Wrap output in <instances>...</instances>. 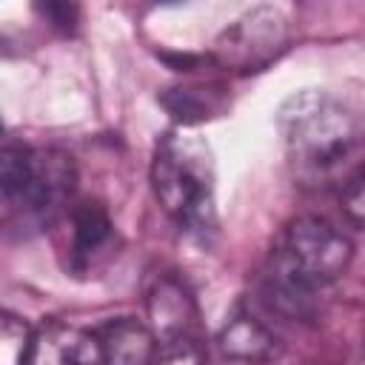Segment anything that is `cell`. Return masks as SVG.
Masks as SVG:
<instances>
[{"instance_id":"1","label":"cell","mask_w":365,"mask_h":365,"mask_svg":"<svg viewBox=\"0 0 365 365\" xmlns=\"http://www.w3.org/2000/svg\"><path fill=\"white\" fill-rule=\"evenodd\" d=\"M351 259L354 242L342 228L314 214L297 217L257 271V299L285 322H314L325 288L342 279Z\"/></svg>"},{"instance_id":"2","label":"cell","mask_w":365,"mask_h":365,"mask_svg":"<svg viewBox=\"0 0 365 365\" xmlns=\"http://www.w3.org/2000/svg\"><path fill=\"white\" fill-rule=\"evenodd\" d=\"M277 128L299 185L339 188L359 165L362 120L325 88L294 91L277 111Z\"/></svg>"},{"instance_id":"3","label":"cell","mask_w":365,"mask_h":365,"mask_svg":"<svg viewBox=\"0 0 365 365\" xmlns=\"http://www.w3.org/2000/svg\"><path fill=\"white\" fill-rule=\"evenodd\" d=\"M77 165L60 148L0 145V240L54 228L71 205Z\"/></svg>"},{"instance_id":"4","label":"cell","mask_w":365,"mask_h":365,"mask_svg":"<svg viewBox=\"0 0 365 365\" xmlns=\"http://www.w3.org/2000/svg\"><path fill=\"white\" fill-rule=\"evenodd\" d=\"M151 188L163 214L180 234L211 242L217 234L214 205V157L211 148L191 134L168 131L151 154Z\"/></svg>"},{"instance_id":"5","label":"cell","mask_w":365,"mask_h":365,"mask_svg":"<svg viewBox=\"0 0 365 365\" xmlns=\"http://www.w3.org/2000/svg\"><path fill=\"white\" fill-rule=\"evenodd\" d=\"M148 331L157 345L160 362H197L205 359V336L200 308L182 277L174 271L151 274L145 285Z\"/></svg>"},{"instance_id":"6","label":"cell","mask_w":365,"mask_h":365,"mask_svg":"<svg viewBox=\"0 0 365 365\" xmlns=\"http://www.w3.org/2000/svg\"><path fill=\"white\" fill-rule=\"evenodd\" d=\"M54 225H60L57 257L71 277H94L117 254L114 220L97 200H71Z\"/></svg>"},{"instance_id":"7","label":"cell","mask_w":365,"mask_h":365,"mask_svg":"<svg viewBox=\"0 0 365 365\" xmlns=\"http://www.w3.org/2000/svg\"><path fill=\"white\" fill-rule=\"evenodd\" d=\"M285 48V20L274 9H254L214 43V60L231 71H259Z\"/></svg>"},{"instance_id":"8","label":"cell","mask_w":365,"mask_h":365,"mask_svg":"<svg viewBox=\"0 0 365 365\" xmlns=\"http://www.w3.org/2000/svg\"><path fill=\"white\" fill-rule=\"evenodd\" d=\"M37 365H68V362H103L100 359V345L94 339V331L68 325L63 319H46L37 328H31V345H29V359Z\"/></svg>"},{"instance_id":"9","label":"cell","mask_w":365,"mask_h":365,"mask_svg":"<svg viewBox=\"0 0 365 365\" xmlns=\"http://www.w3.org/2000/svg\"><path fill=\"white\" fill-rule=\"evenodd\" d=\"M94 331V339L100 345V359L103 362H117V365H143L157 359V345L145 322L134 317H114L100 322Z\"/></svg>"},{"instance_id":"10","label":"cell","mask_w":365,"mask_h":365,"mask_svg":"<svg viewBox=\"0 0 365 365\" xmlns=\"http://www.w3.org/2000/svg\"><path fill=\"white\" fill-rule=\"evenodd\" d=\"M279 339L251 311H237L217 334V348L228 359H271L277 356Z\"/></svg>"},{"instance_id":"11","label":"cell","mask_w":365,"mask_h":365,"mask_svg":"<svg viewBox=\"0 0 365 365\" xmlns=\"http://www.w3.org/2000/svg\"><path fill=\"white\" fill-rule=\"evenodd\" d=\"M163 106L180 123H197V120L214 117L220 111V100L211 91H202V88H174L163 97Z\"/></svg>"},{"instance_id":"12","label":"cell","mask_w":365,"mask_h":365,"mask_svg":"<svg viewBox=\"0 0 365 365\" xmlns=\"http://www.w3.org/2000/svg\"><path fill=\"white\" fill-rule=\"evenodd\" d=\"M31 325L9 311H0V365H17L29 359Z\"/></svg>"},{"instance_id":"13","label":"cell","mask_w":365,"mask_h":365,"mask_svg":"<svg viewBox=\"0 0 365 365\" xmlns=\"http://www.w3.org/2000/svg\"><path fill=\"white\" fill-rule=\"evenodd\" d=\"M339 200H342V211L348 217V222L354 228L362 225V163L339 182Z\"/></svg>"},{"instance_id":"14","label":"cell","mask_w":365,"mask_h":365,"mask_svg":"<svg viewBox=\"0 0 365 365\" xmlns=\"http://www.w3.org/2000/svg\"><path fill=\"white\" fill-rule=\"evenodd\" d=\"M37 11L48 20V26L60 29V31H74L77 20H80V11L74 6V0H34Z\"/></svg>"},{"instance_id":"15","label":"cell","mask_w":365,"mask_h":365,"mask_svg":"<svg viewBox=\"0 0 365 365\" xmlns=\"http://www.w3.org/2000/svg\"><path fill=\"white\" fill-rule=\"evenodd\" d=\"M0 131H3V125H0Z\"/></svg>"}]
</instances>
